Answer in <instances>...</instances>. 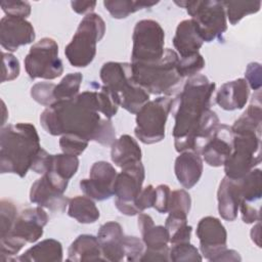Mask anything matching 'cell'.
Wrapping results in <instances>:
<instances>
[{
    "label": "cell",
    "mask_w": 262,
    "mask_h": 262,
    "mask_svg": "<svg viewBox=\"0 0 262 262\" xmlns=\"http://www.w3.org/2000/svg\"><path fill=\"white\" fill-rule=\"evenodd\" d=\"M215 87L206 76L195 75L188 78L182 91L173 99V137L178 152L194 150L200 154L220 124L216 113L210 110Z\"/></svg>",
    "instance_id": "1"
},
{
    "label": "cell",
    "mask_w": 262,
    "mask_h": 262,
    "mask_svg": "<svg viewBox=\"0 0 262 262\" xmlns=\"http://www.w3.org/2000/svg\"><path fill=\"white\" fill-rule=\"evenodd\" d=\"M40 123L53 136L76 134L101 145L116 141L112 121L99 115L97 90H86L74 98L55 101L41 113Z\"/></svg>",
    "instance_id": "2"
},
{
    "label": "cell",
    "mask_w": 262,
    "mask_h": 262,
    "mask_svg": "<svg viewBox=\"0 0 262 262\" xmlns=\"http://www.w3.org/2000/svg\"><path fill=\"white\" fill-rule=\"evenodd\" d=\"M40 148V138L33 124L16 123L2 127L0 172L25 177Z\"/></svg>",
    "instance_id": "3"
},
{
    "label": "cell",
    "mask_w": 262,
    "mask_h": 262,
    "mask_svg": "<svg viewBox=\"0 0 262 262\" xmlns=\"http://www.w3.org/2000/svg\"><path fill=\"white\" fill-rule=\"evenodd\" d=\"M105 87L112 90L120 101V106L136 115L149 100V93L135 83L131 63L108 61L103 63L99 72Z\"/></svg>",
    "instance_id": "4"
},
{
    "label": "cell",
    "mask_w": 262,
    "mask_h": 262,
    "mask_svg": "<svg viewBox=\"0 0 262 262\" xmlns=\"http://www.w3.org/2000/svg\"><path fill=\"white\" fill-rule=\"evenodd\" d=\"M179 56L173 49H165L163 57L150 63H131L133 79L149 94H170L182 79L177 66Z\"/></svg>",
    "instance_id": "5"
},
{
    "label": "cell",
    "mask_w": 262,
    "mask_h": 262,
    "mask_svg": "<svg viewBox=\"0 0 262 262\" xmlns=\"http://www.w3.org/2000/svg\"><path fill=\"white\" fill-rule=\"evenodd\" d=\"M48 222V215L42 207L27 208L18 213L9 232L0 236L1 261H12L28 243H35L43 235V228Z\"/></svg>",
    "instance_id": "6"
},
{
    "label": "cell",
    "mask_w": 262,
    "mask_h": 262,
    "mask_svg": "<svg viewBox=\"0 0 262 262\" xmlns=\"http://www.w3.org/2000/svg\"><path fill=\"white\" fill-rule=\"evenodd\" d=\"M105 33V23L97 13H89L80 21L71 42L64 48L69 62L76 68L89 66L96 54V44Z\"/></svg>",
    "instance_id": "7"
},
{
    "label": "cell",
    "mask_w": 262,
    "mask_h": 262,
    "mask_svg": "<svg viewBox=\"0 0 262 262\" xmlns=\"http://www.w3.org/2000/svg\"><path fill=\"white\" fill-rule=\"evenodd\" d=\"M261 162V133L241 131L233 133L231 154L225 160V176L241 179Z\"/></svg>",
    "instance_id": "8"
},
{
    "label": "cell",
    "mask_w": 262,
    "mask_h": 262,
    "mask_svg": "<svg viewBox=\"0 0 262 262\" xmlns=\"http://www.w3.org/2000/svg\"><path fill=\"white\" fill-rule=\"evenodd\" d=\"M178 6L186 9L195 21L204 42L219 39L227 30L226 13L222 1H174Z\"/></svg>",
    "instance_id": "9"
},
{
    "label": "cell",
    "mask_w": 262,
    "mask_h": 262,
    "mask_svg": "<svg viewBox=\"0 0 262 262\" xmlns=\"http://www.w3.org/2000/svg\"><path fill=\"white\" fill-rule=\"evenodd\" d=\"M173 98L164 95L148 100L136 114L135 136L144 144L160 142L165 137V127L172 110Z\"/></svg>",
    "instance_id": "10"
},
{
    "label": "cell",
    "mask_w": 262,
    "mask_h": 262,
    "mask_svg": "<svg viewBox=\"0 0 262 262\" xmlns=\"http://www.w3.org/2000/svg\"><path fill=\"white\" fill-rule=\"evenodd\" d=\"M131 63H150L160 60L165 52V32L154 19L136 23L132 36Z\"/></svg>",
    "instance_id": "11"
},
{
    "label": "cell",
    "mask_w": 262,
    "mask_h": 262,
    "mask_svg": "<svg viewBox=\"0 0 262 262\" xmlns=\"http://www.w3.org/2000/svg\"><path fill=\"white\" fill-rule=\"evenodd\" d=\"M25 69L32 80L41 78L53 80L61 76L63 64L58 57V45L52 38H42L26 55Z\"/></svg>",
    "instance_id": "12"
},
{
    "label": "cell",
    "mask_w": 262,
    "mask_h": 262,
    "mask_svg": "<svg viewBox=\"0 0 262 262\" xmlns=\"http://www.w3.org/2000/svg\"><path fill=\"white\" fill-rule=\"evenodd\" d=\"M145 172L141 162L122 168L114 182L116 208L124 215L134 216L139 214L134 206V201L142 190Z\"/></svg>",
    "instance_id": "13"
},
{
    "label": "cell",
    "mask_w": 262,
    "mask_h": 262,
    "mask_svg": "<svg viewBox=\"0 0 262 262\" xmlns=\"http://www.w3.org/2000/svg\"><path fill=\"white\" fill-rule=\"evenodd\" d=\"M69 180L53 171L43 174L31 186L30 201L52 212H64L70 199L63 195Z\"/></svg>",
    "instance_id": "14"
},
{
    "label": "cell",
    "mask_w": 262,
    "mask_h": 262,
    "mask_svg": "<svg viewBox=\"0 0 262 262\" xmlns=\"http://www.w3.org/2000/svg\"><path fill=\"white\" fill-rule=\"evenodd\" d=\"M137 225L144 244V253L140 262L170 261L169 260V233L165 226L155 225L152 218L144 213L138 214Z\"/></svg>",
    "instance_id": "15"
},
{
    "label": "cell",
    "mask_w": 262,
    "mask_h": 262,
    "mask_svg": "<svg viewBox=\"0 0 262 262\" xmlns=\"http://www.w3.org/2000/svg\"><path fill=\"white\" fill-rule=\"evenodd\" d=\"M195 234L200 241L201 253L209 261H216L217 257L227 249L226 229L216 217L202 218L198 223Z\"/></svg>",
    "instance_id": "16"
},
{
    "label": "cell",
    "mask_w": 262,
    "mask_h": 262,
    "mask_svg": "<svg viewBox=\"0 0 262 262\" xmlns=\"http://www.w3.org/2000/svg\"><path fill=\"white\" fill-rule=\"evenodd\" d=\"M117 171L105 161L95 162L89 172V178L80 181V188L85 195L95 201H104L114 195V182Z\"/></svg>",
    "instance_id": "17"
},
{
    "label": "cell",
    "mask_w": 262,
    "mask_h": 262,
    "mask_svg": "<svg viewBox=\"0 0 262 262\" xmlns=\"http://www.w3.org/2000/svg\"><path fill=\"white\" fill-rule=\"evenodd\" d=\"M36 34L33 25L26 18L3 16L0 20V44L7 51H16L19 46L32 43Z\"/></svg>",
    "instance_id": "18"
},
{
    "label": "cell",
    "mask_w": 262,
    "mask_h": 262,
    "mask_svg": "<svg viewBox=\"0 0 262 262\" xmlns=\"http://www.w3.org/2000/svg\"><path fill=\"white\" fill-rule=\"evenodd\" d=\"M233 146V133L231 127L225 124H219L211 138L202 147V154L205 162L211 167L223 166L227 157L231 154Z\"/></svg>",
    "instance_id": "19"
},
{
    "label": "cell",
    "mask_w": 262,
    "mask_h": 262,
    "mask_svg": "<svg viewBox=\"0 0 262 262\" xmlns=\"http://www.w3.org/2000/svg\"><path fill=\"white\" fill-rule=\"evenodd\" d=\"M124 237L123 228L116 221L105 222L99 227L97 238L104 261L119 262L125 258Z\"/></svg>",
    "instance_id": "20"
},
{
    "label": "cell",
    "mask_w": 262,
    "mask_h": 262,
    "mask_svg": "<svg viewBox=\"0 0 262 262\" xmlns=\"http://www.w3.org/2000/svg\"><path fill=\"white\" fill-rule=\"evenodd\" d=\"M203 169V160L194 150H184L175 160V175L184 188H192L199 182Z\"/></svg>",
    "instance_id": "21"
},
{
    "label": "cell",
    "mask_w": 262,
    "mask_h": 262,
    "mask_svg": "<svg viewBox=\"0 0 262 262\" xmlns=\"http://www.w3.org/2000/svg\"><path fill=\"white\" fill-rule=\"evenodd\" d=\"M203 43L204 40L192 18L184 19L178 24L173 38V45L180 58L199 53Z\"/></svg>",
    "instance_id": "22"
},
{
    "label": "cell",
    "mask_w": 262,
    "mask_h": 262,
    "mask_svg": "<svg viewBox=\"0 0 262 262\" xmlns=\"http://www.w3.org/2000/svg\"><path fill=\"white\" fill-rule=\"evenodd\" d=\"M218 212L222 219L233 221L237 217L238 207L242 201L238 180L224 177L217 191Z\"/></svg>",
    "instance_id": "23"
},
{
    "label": "cell",
    "mask_w": 262,
    "mask_h": 262,
    "mask_svg": "<svg viewBox=\"0 0 262 262\" xmlns=\"http://www.w3.org/2000/svg\"><path fill=\"white\" fill-rule=\"evenodd\" d=\"M250 95L249 86L245 79L239 78L221 85L216 94V103L225 111L243 108Z\"/></svg>",
    "instance_id": "24"
},
{
    "label": "cell",
    "mask_w": 262,
    "mask_h": 262,
    "mask_svg": "<svg viewBox=\"0 0 262 262\" xmlns=\"http://www.w3.org/2000/svg\"><path fill=\"white\" fill-rule=\"evenodd\" d=\"M68 261H104L97 236L91 234L79 235L69 247Z\"/></svg>",
    "instance_id": "25"
},
{
    "label": "cell",
    "mask_w": 262,
    "mask_h": 262,
    "mask_svg": "<svg viewBox=\"0 0 262 262\" xmlns=\"http://www.w3.org/2000/svg\"><path fill=\"white\" fill-rule=\"evenodd\" d=\"M62 246L54 238H46L28 249L14 261L20 262H60Z\"/></svg>",
    "instance_id": "26"
},
{
    "label": "cell",
    "mask_w": 262,
    "mask_h": 262,
    "mask_svg": "<svg viewBox=\"0 0 262 262\" xmlns=\"http://www.w3.org/2000/svg\"><path fill=\"white\" fill-rule=\"evenodd\" d=\"M111 146L112 161L118 167L124 168L128 165L141 162V148L132 136L124 134L116 139Z\"/></svg>",
    "instance_id": "27"
},
{
    "label": "cell",
    "mask_w": 262,
    "mask_h": 262,
    "mask_svg": "<svg viewBox=\"0 0 262 262\" xmlns=\"http://www.w3.org/2000/svg\"><path fill=\"white\" fill-rule=\"evenodd\" d=\"M68 215L82 224L94 223L100 216L95 203L87 195H76L70 199Z\"/></svg>",
    "instance_id": "28"
},
{
    "label": "cell",
    "mask_w": 262,
    "mask_h": 262,
    "mask_svg": "<svg viewBox=\"0 0 262 262\" xmlns=\"http://www.w3.org/2000/svg\"><path fill=\"white\" fill-rule=\"evenodd\" d=\"M261 123H262V110L260 102V94L253 99V102L247 107L243 115L235 120L231 126L232 133L241 131H254L261 133Z\"/></svg>",
    "instance_id": "29"
},
{
    "label": "cell",
    "mask_w": 262,
    "mask_h": 262,
    "mask_svg": "<svg viewBox=\"0 0 262 262\" xmlns=\"http://www.w3.org/2000/svg\"><path fill=\"white\" fill-rule=\"evenodd\" d=\"M158 3L159 1L146 0H105L103 1V6L114 18L121 19L128 17L140 9L152 7Z\"/></svg>",
    "instance_id": "30"
},
{
    "label": "cell",
    "mask_w": 262,
    "mask_h": 262,
    "mask_svg": "<svg viewBox=\"0 0 262 262\" xmlns=\"http://www.w3.org/2000/svg\"><path fill=\"white\" fill-rule=\"evenodd\" d=\"M242 201L250 204L258 202L262 196V173L260 169H253L243 178L237 179Z\"/></svg>",
    "instance_id": "31"
},
{
    "label": "cell",
    "mask_w": 262,
    "mask_h": 262,
    "mask_svg": "<svg viewBox=\"0 0 262 262\" xmlns=\"http://www.w3.org/2000/svg\"><path fill=\"white\" fill-rule=\"evenodd\" d=\"M222 3L231 25L237 24L246 15L258 12L261 7V1H222Z\"/></svg>",
    "instance_id": "32"
},
{
    "label": "cell",
    "mask_w": 262,
    "mask_h": 262,
    "mask_svg": "<svg viewBox=\"0 0 262 262\" xmlns=\"http://www.w3.org/2000/svg\"><path fill=\"white\" fill-rule=\"evenodd\" d=\"M83 80V76L81 73H70L66 75L61 81L55 85L54 88V98L55 101L71 99L79 94L80 86Z\"/></svg>",
    "instance_id": "33"
},
{
    "label": "cell",
    "mask_w": 262,
    "mask_h": 262,
    "mask_svg": "<svg viewBox=\"0 0 262 262\" xmlns=\"http://www.w3.org/2000/svg\"><path fill=\"white\" fill-rule=\"evenodd\" d=\"M79 159L76 156H71L67 154L52 155L50 170L61 177L70 180L78 171ZM48 171V172H49Z\"/></svg>",
    "instance_id": "34"
},
{
    "label": "cell",
    "mask_w": 262,
    "mask_h": 262,
    "mask_svg": "<svg viewBox=\"0 0 262 262\" xmlns=\"http://www.w3.org/2000/svg\"><path fill=\"white\" fill-rule=\"evenodd\" d=\"M191 199L185 189H176L170 192L168 213L170 216L186 218L190 211Z\"/></svg>",
    "instance_id": "35"
},
{
    "label": "cell",
    "mask_w": 262,
    "mask_h": 262,
    "mask_svg": "<svg viewBox=\"0 0 262 262\" xmlns=\"http://www.w3.org/2000/svg\"><path fill=\"white\" fill-rule=\"evenodd\" d=\"M169 248V260L173 262H195L202 261L203 257L199 250L190 243L171 245Z\"/></svg>",
    "instance_id": "36"
},
{
    "label": "cell",
    "mask_w": 262,
    "mask_h": 262,
    "mask_svg": "<svg viewBox=\"0 0 262 262\" xmlns=\"http://www.w3.org/2000/svg\"><path fill=\"white\" fill-rule=\"evenodd\" d=\"M97 93L99 113H101L104 116V118L111 120L118 113L120 106L119 98L112 90H110L104 85L99 87Z\"/></svg>",
    "instance_id": "37"
},
{
    "label": "cell",
    "mask_w": 262,
    "mask_h": 262,
    "mask_svg": "<svg viewBox=\"0 0 262 262\" xmlns=\"http://www.w3.org/2000/svg\"><path fill=\"white\" fill-rule=\"evenodd\" d=\"M89 141L76 134H63L59 139V146L63 154L80 156L88 146Z\"/></svg>",
    "instance_id": "38"
},
{
    "label": "cell",
    "mask_w": 262,
    "mask_h": 262,
    "mask_svg": "<svg viewBox=\"0 0 262 262\" xmlns=\"http://www.w3.org/2000/svg\"><path fill=\"white\" fill-rule=\"evenodd\" d=\"M17 209L9 200H1L0 202V236L5 235L12 228L17 217Z\"/></svg>",
    "instance_id": "39"
},
{
    "label": "cell",
    "mask_w": 262,
    "mask_h": 262,
    "mask_svg": "<svg viewBox=\"0 0 262 262\" xmlns=\"http://www.w3.org/2000/svg\"><path fill=\"white\" fill-rule=\"evenodd\" d=\"M54 88H55V84L53 83H49V82L36 83L31 88V96L36 102L48 107L55 102V98L53 94Z\"/></svg>",
    "instance_id": "40"
},
{
    "label": "cell",
    "mask_w": 262,
    "mask_h": 262,
    "mask_svg": "<svg viewBox=\"0 0 262 262\" xmlns=\"http://www.w3.org/2000/svg\"><path fill=\"white\" fill-rule=\"evenodd\" d=\"M205 67V59L202 54L199 52L194 55L188 57H179V62L177 70L181 78L183 77H192L195 76L201 70Z\"/></svg>",
    "instance_id": "41"
},
{
    "label": "cell",
    "mask_w": 262,
    "mask_h": 262,
    "mask_svg": "<svg viewBox=\"0 0 262 262\" xmlns=\"http://www.w3.org/2000/svg\"><path fill=\"white\" fill-rule=\"evenodd\" d=\"M123 246L125 251V258L127 261L129 262L140 261L145 249L142 239L138 238L137 236L125 235Z\"/></svg>",
    "instance_id": "42"
},
{
    "label": "cell",
    "mask_w": 262,
    "mask_h": 262,
    "mask_svg": "<svg viewBox=\"0 0 262 262\" xmlns=\"http://www.w3.org/2000/svg\"><path fill=\"white\" fill-rule=\"evenodd\" d=\"M0 5L7 16L27 18L31 14V5L27 1L5 0L1 1Z\"/></svg>",
    "instance_id": "43"
},
{
    "label": "cell",
    "mask_w": 262,
    "mask_h": 262,
    "mask_svg": "<svg viewBox=\"0 0 262 262\" xmlns=\"http://www.w3.org/2000/svg\"><path fill=\"white\" fill-rule=\"evenodd\" d=\"M3 57V71L1 82L4 83L6 81H12L16 79L19 75V61L18 59L11 53L2 52Z\"/></svg>",
    "instance_id": "44"
},
{
    "label": "cell",
    "mask_w": 262,
    "mask_h": 262,
    "mask_svg": "<svg viewBox=\"0 0 262 262\" xmlns=\"http://www.w3.org/2000/svg\"><path fill=\"white\" fill-rule=\"evenodd\" d=\"M155 194H156V187H154L151 184L142 188L139 195L134 201V206L139 214L142 213L144 210L151 208L154 206Z\"/></svg>",
    "instance_id": "45"
},
{
    "label": "cell",
    "mask_w": 262,
    "mask_h": 262,
    "mask_svg": "<svg viewBox=\"0 0 262 262\" xmlns=\"http://www.w3.org/2000/svg\"><path fill=\"white\" fill-rule=\"evenodd\" d=\"M170 192V187L167 184H160L156 187L155 202L152 208H155L159 213L164 214L168 212Z\"/></svg>",
    "instance_id": "46"
},
{
    "label": "cell",
    "mask_w": 262,
    "mask_h": 262,
    "mask_svg": "<svg viewBox=\"0 0 262 262\" xmlns=\"http://www.w3.org/2000/svg\"><path fill=\"white\" fill-rule=\"evenodd\" d=\"M246 82L251 89L259 91L262 85L261 80V66L258 62H251L248 64L246 73Z\"/></svg>",
    "instance_id": "47"
},
{
    "label": "cell",
    "mask_w": 262,
    "mask_h": 262,
    "mask_svg": "<svg viewBox=\"0 0 262 262\" xmlns=\"http://www.w3.org/2000/svg\"><path fill=\"white\" fill-rule=\"evenodd\" d=\"M51 160H52V155L48 154L45 149L41 147L32 163L31 170H33L37 174L43 175L50 170Z\"/></svg>",
    "instance_id": "48"
},
{
    "label": "cell",
    "mask_w": 262,
    "mask_h": 262,
    "mask_svg": "<svg viewBox=\"0 0 262 262\" xmlns=\"http://www.w3.org/2000/svg\"><path fill=\"white\" fill-rule=\"evenodd\" d=\"M238 210L242 214V219L245 223H254L260 221V207H255L254 204L241 202Z\"/></svg>",
    "instance_id": "49"
},
{
    "label": "cell",
    "mask_w": 262,
    "mask_h": 262,
    "mask_svg": "<svg viewBox=\"0 0 262 262\" xmlns=\"http://www.w3.org/2000/svg\"><path fill=\"white\" fill-rule=\"evenodd\" d=\"M72 9L78 14H89L92 13L96 6L95 1H72L71 2Z\"/></svg>",
    "instance_id": "50"
},
{
    "label": "cell",
    "mask_w": 262,
    "mask_h": 262,
    "mask_svg": "<svg viewBox=\"0 0 262 262\" xmlns=\"http://www.w3.org/2000/svg\"><path fill=\"white\" fill-rule=\"evenodd\" d=\"M239 254L234 250L225 249L216 259V261H241Z\"/></svg>",
    "instance_id": "51"
},
{
    "label": "cell",
    "mask_w": 262,
    "mask_h": 262,
    "mask_svg": "<svg viewBox=\"0 0 262 262\" xmlns=\"http://www.w3.org/2000/svg\"><path fill=\"white\" fill-rule=\"evenodd\" d=\"M251 237L252 241L257 245V247H261L260 243V221H257V224L251 230Z\"/></svg>",
    "instance_id": "52"
}]
</instances>
